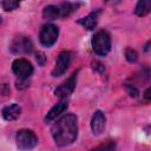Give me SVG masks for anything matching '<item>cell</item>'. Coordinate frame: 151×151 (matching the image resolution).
Wrapping results in <instances>:
<instances>
[{"mask_svg":"<svg viewBox=\"0 0 151 151\" xmlns=\"http://www.w3.org/2000/svg\"><path fill=\"white\" fill-rule=\"evenodd\" d=\"M125 58H126V60L130 61V63H136L137 59H138V54H137V52H136L134 50H132V48H126V50H125Z\"/></svg>","mask_w":151,"mask_h":151,"instance_id":"obj_18","label":"cell"},{"mask_svg":"<svg viewBox=\"0 0 151 151\" xmlns=\"http://www.w3.org/2000/svg\"><path fill=\"white\" fill-rule=\"evenodd\" d=\"M42 17L47 20H55L59 17V9H58V6H54V5H47L44 9H42Z\"/></svg>","mask_w":151,"mask_h":151,"instance_id":"obj_15","label":"cell"},{"mask_svg":"<svg viewBox=\"0 0 151 151\" xmlns=\"http://www.w3.org/2000/svg\"><path fill=\"white\" fill-rule=\"evenodd\" d=\"M99 13H100V11H99V9H97V11H94V12L90 13L88 15H86L85 18L79 19L77 22H78L79 25H81V26H83L84 28H86V29H93V28L96 27V25H97Z\"/></svg>","mask_w":151,"mask_h":151,"instance_id":"obj_11","label":"cell"},{"mask_svg":"<svg viewBox=\"0 0 151 151\" xmlns=\"http://www.w3.org/2000/svg\"><path fill=\"white\" fill-rule=\"evenodd\" d=\"M71 57H72V54L68 51H64V52L59 53V55L57 57V60H55L54 68L52 70L53 77H60L66 72V70L70 65V61H71Z\"/></svg>","mask_w":151,"mask_h":151,"instance_id":"obj_7","label":"cell"},{"mask_svg":"<svg viewBox=\"0 0 151 151\" xmlns=\"http://www.w3.org/2000/svg\"><path fill=\"white\" fill-rule=\"evenodd\" d=\"M15 143L19 150L21 151H28L37 146L38 144V137L37 134L28 129H21L15 134Z\"/></svg>","mask_w":151,"mask_h":151,"instance_id":"obj_3","label":"cell"},{"mask_svg":"<svg viewBox=\"0 0 151 151\" xmlns=\"http://www.w3.org/2000/svg\"><path fill=\"white\" fill-rule=\"evenodd\" d=\"M92 48L98 55H106L111 51V37L109 32L100 29L92 37Z\"/></svg>","mask_w":151,"mask_h":151,"instance_id":"obj_2","label":"cell"},{"mask_svg":"<svg viewBox=\"0 0 151 151\" xmlns=\"http://www.w3.org/2000/svg\"><path fill=\"white\" fill-rule=\"evenodd\" d=\"M77 73H78V72L72 73L68 79H66L61 85H59V86L54 90V94H55L57 97L64 98V97L70 96V94L74 91L76 84H77Z\"/></svg>","mask_w":151,"mask_h":151,"instance_id":"obj_8","label":"cell"},{"mask_svg":"<svg viewBox=\"0 0 151 151\" xmlns=\"http://www.w3.org/2000/svg\"><path fill=\"white\" fill-rule=\"evenodd\" d=\"M66 109H67V103H66V101H59L58 104H55V105L48 111V113H47L46 117H45V122H46V123L53 122V120H54L58 116H60Z\"/></svg>","mask_w":151,"mask_h":151,"instance_id":"obj_12","label":"cell"},{"mask_svg":"<svg viewBox=\"0 0 151 151\" xmlns=\"http://www.w3.org/2000/svg\"><path fill=\"white\" fill-rule=\"evenodd\" d=\"M35 60H37V63H38L39 66H44L45 63H46V57H45V54L42 52H39L35 55Z\"/></svg>","mask_w":151,"mask_h":151,"instance_id":"obj_19","label":"cell"},{"mask_svg":"<svg viewBox=\"0 0 151 151\" xmlns=\"http://www.w3.org/2000/svg\"><path fill=\"white\" fill-rule=\"evenodd\" d=\"M9 50L14 54H26V53H31L33 51V44L28 37L18 35V37L13 38V40L9 45Z\"/></svg>","mask_w":151,"mask_h":151,"instance_id":"obj_5","label":"cell"},{"mask_svg":"<svg viewBox=\"0 0 151 151\" xmlns=\"http://www.w3.org/2000/svg\"><path fill=\"white\" fill-rule=\"evenodd\" d=\"M52 137L58 146H67L78 137V120L73 113H66L51 127Z\"/></svg>","mask_w":151,"mask_h":151,"instance_id":"obj_1","label":"cell"},{"mask_svg":"<svg viewBox=\"0 0 151 151\" xmlns=\"http://www.w3.org/2000/svg\"><path fill=\"white\" fill-rule=\"evenodd\" d=\"M90 151H116V142L113 140H107L105 143H101L100 145L93 147Z\"/></svg>","mask_w":151,"mask_h":151,"instance_id":"obj_16","label":"cell"},{"mask_svg":"<svg viewBox=\"0 0 151 151\" xmlns=\"http://www.w3.org/2000/svg\"><path fill=\"white\" fill-rule=\"evenodd\" d=\"M149 93H150V88H146V91H145V93H144V97H145L147 100L150 99V94H149Z\"/></svg>","mask_w":151,"mask_h":151,"instance_id":"obj_21","label":"cell"},{"mask_svg":"<svg viewBox=\"0 0 151 151\" xmlns=\"http://www.w3.org/2000/svg\"><path fill=\"white\" fill-rule=\"evenodd\" d=\"M20 5L19 1H13V0H5L1 2V6L5 11H13L15 8H18Z\"/></svg>","mask_w":151,"mask_h":151,"instance_id":"obj_17","label":"cell"},{"mask_svg":"<svg viewBox=\"0 0 151 151\" xmlns=\"http://www.w3.org/2000/svg\"><path fill=\"white\" fill-rule=\"evenodd\" d=\"M58 6V9H59V17L60 18H65V17H68L71 13H73L79 6L80 4L79 2H70V1H66V2H61Z\"/></svg>","mask_w":151,"mask_h":151,"instance_id":"obj_13","label":"cell"},{"mask_svg":"<svg viewBox=\"0 0 151 151\" xmlns=\"http://www.w3.org/2000/svg\"><path fill=\"white\" fill-rule=\"evenodd\" d=\"M21 109L18 104H11L2 109V118L7 122H14L19 118Z\"/></svg>","mask_w":151,"mask_h":151,"instance_id":"obj_10","label":"cell"},{"mask_svg":"<svg viewBox=\"0 0 151 151\" xmlns=\"http://www.w3.org/2000/svg\"><path fill=\"white\" fill-rule=\"evenodd\" d=\"M59 35V29L53 24H46L42 26L39 33V40L45 47H51L55 44Z\"/></svg>","mask_w":151,"mask_h":151,"instance_id":"obj_4","label":"cell"},{"mask_svg":"<svg viewBox=\"0 0 151 151\" xmlns=\"http://www.w3.org/2000/svg\"><path fill=\"white\" fill-rule=\"evenodd\" d=\"M125 87H126V90H127V92H129V94L131 96V97H137L138 96V90L133 86V85H125Z\"/></svg>","mask_w":151,"mask_h":151,"instance_id":"obj_20","label":"cell"},{"mask_svg":"<svg viewBox=\"0 0 151 151\" xmlns=\"http://www.w3.org/2000/svg\"><path fill=\"white\" fill-rule=\"evenodd\" d=\"M12 71L19 78V80H26L32 76L33 66L28 60H26L24 58H19V59H15L13 61Z\"/></svg>","mask_w":151,"mask_h":151,"instance_id":"obj_6","label":"cell"},{"mask_svg":"<svg viewBox=\"0 0 151 151\" xmlns=\"http://www.w3.org/2000/svg\"><path fill=\"white\" fill-rule=\"evenodd\" d=\"M151 9V1L150 0H142L138 1L134 8V13L138 17H145L146 14H149Z\"/></svg>","mask_w":151,"mask_h":151,"instance_id":"obj_14","label":"cell"},{"mask_svg":"<svg viewBox=\"0 0 151 151\" xmlns=\"http://www.w3.org/2000/svg\"><path fill=\"white\" fill-rule=\"evenodd\" d=\"M0 21H1V18H0Z\"/></svg>","mask_w":151,"mask_h":151,"instance_id":"obj_22","label":"cell"},{"mask_svg":"<svg viewBox=\"0 0 151 151\" xmlns=\"http://www.w3.org/2000/svg\"><path fill=\"white\" fill-rule=\"evenodd\" d=\"M105 124H106V118H105L104 112L100 111V110H97L93 113L92 119H91V130H92V133L94 136L100 134L104 131V129H105Z\"/></svg>","mask_w":151,"mask_h":151,"instance_id":"obj_9","label":"cell"}]
</instances>
